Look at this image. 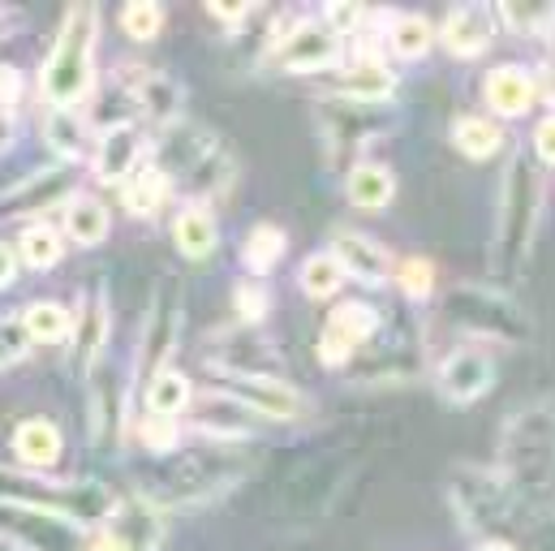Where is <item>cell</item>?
Listing matches in <instances>:
<instances>
[{
	"label": "cell",
	"mask_w": 555,
	"mask_h": 551,
	"mask_svg": "<svg viewBox=\"0 0 555 551\" xmlns=\"http://www.w3.org/2000/svg\"><path fill=\"white\" fill-rule=\"evenodd\" d=\"M543 172L534 164L530 151H517L508 159V172L500 181V216H495V251H491V268L504 280H517L526 272L534 242H539V225H543Z\"/></svg>",
	"instance_id": "6da1fadb"
},
{
	"label": "cell",
	"mask_w": 555,
	"mask_h": 551,
	"mask_svg": "<svg viewBox=\"0 0 555 551\" xmlns=\"http://www.w3.org/2000/svg\"><path fill=\"white\" fill-rule=\"evenodd\" d=\"M117 491L104 487L100 478H52V474H35V470H17V465H0V509H35V513H52L65 517L82 530H100L104 517L113 513Z\"/></svg>",
	"instance_id": "7a4b0ae2"
},
{
	"label": "cell",
	"mask_w": 555,
	"mask_h": 551,
	"mask_svg": "<svg viewBox=\"0 0 555 551\" xmlns=\"http://www.w3.org/2000/svg\"><path fill=\"white\" fill-rule=\"evenodd\" d=\"M95 48H100V9L69 4L39 69V95L48 100V108H78L91 95Z\"/></svg>",
	"instance_id": "3957f363"
},
{
	"label": "cell",
	"mask_w": 555,
	"mask_h": 551,
	"mask_svg": "<svg viewBox=\"0 0 555 551\" xmlns=\"http://www.w3.org/2000/svg\"><path fill=\"white\" fill-rule=\"evenodd\" d=\"M246 474H250L246 452L237 444H216V448H198V452L177 457L155 478H142L139 496L155 509H190V504H207V500L224 496Z\"/></svg>",
	"instance_id": "277c9868"
},
{
	"label": "cell",
	"mask_w": 555,
	"mask_h": 551,
	"mask_svg": "<svg viewBox=\"0 0 555 551\" xmlns=\"http://www.w3.org/2000/svg\"><path fill=\"white\" fill-rule=\"evenodd\" d=\"M443 319L469 336V345L487 341V345H530L534 336V323L530 315L504 293V289H491V284H452L439 302Z\"/></svg>",
	"instance_id": "5b68a950"
},
{
	"label": "cell",
	"mask_w": 555,
	"mask_h": 551,
	"mask_svg": "<svg viewBox=\"0 0 555 551\" xmlns=\"http://www.w3.org/2000/svg\"><path fill=\"white\" fill-rule=\"evenodd\" d=\"M500 474L517 496H547L552 487V401H530L500 431Z\"/></svg>",
	"instance_id": "8992f818"
},
{
	"label": "cell",
	"mask_w": 555,
	"mask_h": 551,
	"mask_svg": "<svg viewBox=\"0 0 555 551\" xmlns=\"http://www.w3.org/2000/svg\"><path fill=\"white\" fill-rule=\"evenodd\" d=\"M448 496L461 526L487 539H508L526 513V500L517 496V487L500 470H482V465H461L452 474Z\"/></svg>",
	"instance_id": "52a82bcc"
},
{
	"label": "cell",
	"mask_w": 555,
	"mask_h": 551,
	"mask_svg": "<svg viewBox=\"0 0 555 551\" xmlns=\"http://www.w3.org/2000/svg\"><path fill=\"white\" fill-rule=\"evenodd\" d=\"M181 323H185V289L177 276H159L155 293H151V310L142 323L139 354H134V375L146 380L151 371L168 367L177 341H181Z\"/></svg>",
	"instance_id": "ba28073f"
},
{
	"label": "cell",
	"mask_w": 555,
	"mask_h": 551,
	"mask_svg": "<svg viewBox=\"0 0 555 551\" xmlns=\"http://www.w3.org/2000/svg\"><path fill=\"white\" fill-rule=\"evenodd\" d=\"M0 539L13 551H100L95 530L35 509H0Z\"/></svg>",
	"instance_id": "9c48e42d"
},
{
	"label": "cell",
	"mask_w": 555,
	"mask_h": 551,
	"mask_svg": "<svg viewBox=\"0 0 555 551\" xmlns=\"http://www.w3.org/2000/svg\"><path fill=\"white\" fill-rule=\"evenodd\" d=\"M314 121L327 138V146H336V151H358V146L397 130L392 104H358V100H332V95L319 100Z\"/></svg>",
	"instance_id": "30bf717a"
},
{
	"label": "cell",
	"mask_w": 555,
	"mask_h": 551,
	"mask_svg": "<svg viewBox=\"0 0 555 551\" xmlns=\"http://www.w3.org/2000/svg\"><path fill=\"white\" fill-rule=\"evenodd\" d=\"M280 74H327L340 65V39L319 17H297L268 52Z\"/></svg>",
	"instance_id": "8fae6325"
},
{
	"label": "cell",
	"mask_w": 555,
	"mask_h": 551,
	"mask_svg": "<svg viewBox=\"0 0 555 551\" xmlns=\"http://www.w3.org/2000/svg\"><path fill=\"white\" fill-rule=\"evenodd\" d=\"M384 328V315L366 302H340L327 323H323V336H319V362L323 367H349L358 358L362 345L375 341V332Z\"/></svg>",
	"instance_id": "7c38bea8"
},
{
	"label": "cell",
	"mask_w": 555,
	"mask_h": 551,
	"mask_svg": "<svg viewBox=\"0 0 555 551\" xmlns=\"http://www.w3.org/2000/svg\"><path fill=\"white\" fill-rule=\"evenodd\" d=\"M117 82H121V91L142 108V117L155 121L159 130H168V126L181 121V113H185V87L172 74L151 69V65H121L117 69Z\"/></svg>",
	"instance_id": "4fadbf2b"
},
{
	"label": "cell",
	"mask_w": 555,
	"mask_h": 551,
	"mask_svg": "<svg viewBox=\"0 0 555 551\" xmlns=\"http://www.w3.org/2000/svg\"><path fill=\"white\" fill-rule=\"evenodd\" d=\"M216 151H220V138L211 134V130L190 126V121H177V126H168V130L159 134L151 164L177 185V181H194V177L216 159Z\"/></svg>",
	"instance_id": "5bb4252c"
},
{
	"label": "cell",
	"mask_w": 555,
	"mask_h": 551,
	"mask_svg": "<svg viewBox=\"0 0 555 551\" xmlns=\"http://www.w3.org/2000/svg\"><path fill=\"white\" fill-rule=\"evenodd\" d=\"M495 384V358L482 345H456L435 375V388L448 406H474Z\"/></svg>",
	"instance_id": "9a60e30c"
},
{
	"label": "cell",
	"mask_w": 555,
	"mask_h": 551,
	"mask_svg": "<svg viewBox=\"0 0 555 551\" xmlns=\"http://www.w3.org/2000/svg\"><path fill=\"white\" fill-rule=\"evenodd\" d=\"M220 397L237 401L242 410L268 422H297L306 413V397L284 380H255V375H220Z\"/></svg>",
	"instance_id": "2e32d148"
},
{
	"label": "cell",
	"mask_w": 555,
	"mask_h": 551,
	"mask_svg": "<svg viewBox=\"0 0 555 551\" xmlns=\"http://www.w3.org/2000/svg\"><path fill=\"white\" fill-rule=\"evenodd\" d=\"M100 543L113 551H159L164 543V513L142 496L117 500L100 526Z\"/></svg>",
	"instance_id": "e0dca14e"
},
{
	"label": "cell",
	"mask_w": 555,
	"mask_h": 551,
	"mask_svg": "<svg viewBox=\"0 0 555 551\" xmlns=\"http://www.w3.org/2000/svg\"><path fill=\"white\" fill-rule=\"evenodd\" d=\"M336 268L345 272V280H362V284H392V272H397V259L392 251L379 242V238H366L358 229H336L332 233V251Z\"/></svg>",
	"instance_id": "ac0fdd59"
},
{
	"label": "cell",
	"mask_w": 555,
	"mask_h": 551,
	"mask_svg": "<svg viewBox=\"0 0 555 551\" xmlns=\"http://www.w3.org/2000/svg\"><path fill=\"white\" fill-rule=\"evenodd\" d=\"M108 336H113V302H108V289L95 284L91 293H82V306H78L74 328H69V358H74V367L91 371L95 362H104Z\"/></svg>",
	"instance_id": "d6986e66"
},
{
	"label": "cell",
	"mask_w": 555,
	"mask_h": 551,
	"mask_svg": "<svg viewBox=\"0 0 555 551\" xmlns=\"http://www.w3.org/2000/svg\"><path fill=\"white\" fill-rule=\"evenodd\" d=\"M74 194H78L74 190V168L69 164H52V168L30 172L13 190H4L0 194V212H9V216H43L56 203H69Z\"/></svg>",
	"instance_id": "ffe728a7"
},
{
	"label": "cell",
	"mask_w": 555,
	"mask_h": 551,
	"mask_svg": "<svg viewBox=\"0 0 555 551\" xmlns=\"http://www.w3.org/2000/svg\"><path fill=\"white\" fill-rule=\"evenodd\" d=\"M495 30H500L495 9H487V4H452L443 13V22H439V43L456 61H474L495 43Z\"/></svg>",
	"instance_id": "44dd1931"
},
{
	"label": "cell",
	"mask_w": 555,
	"mask_h": 551,
	"mask_svg": "<svg viewBox=\"0 0 555 551\" xmlns=\"http://www.w3.org/2000/svg\"><path fill=\"white\" fill-rule=\"evenodd\" d=\"M216 367H220V375H255V380H280L284 375L280 349H272V341H263L255 328L229 332L216 349Z\"/></svg>",
	"instance_id": "7402d4cb"
},
{
	"label": "cell",
	"mask_w": 555,
	"mask_h": 551,
	"mask_svg": "<svg viewBox=\"0 0 555 551\" xmlns=\"http://www.w3.org/2000/svg\"><path fill=\"white\" fill-rule=\"evenodd\" d=\"M146 155V138L134 121H113L104 134L95 138V155H91V172L100 185H121Z\"/></svg>",
	"instance_id": "603a6c76"
},
{
	"label": "cell",
	"mask_w": 555,
	"mask_h": 551,
	"mask_svg": "<svg viewBox=\"0 0 555 551\" xmlns=\"http://www.w3.org/2000/svg\"><path fill=\"white\" fill-rule=\"evenodd\" d=\"M87 431L95 444H104L108 435H121L126 431V418H130V388L117 384V371L108 362H95L91 367V388H87Z\"/></svg>",
	"instance_id": "cb8c5ba5"
},
{
	"label": "cell",
	"mask_w": 555,
	"mask_h": 551,
	"mask_svg": "<svg viewBox=\"0 0 555 551\" xmlns=\"http://www.w3.org/2000/svg\"><path fill=\"white\" fill-rule=\"evenodd\" d=\"M534 95H539V82H534V69L517 65V61H504L495 65L487 78H482V104L491 108V121L504 117V121H517L534 108Z\"/></svg>",
	"instance_id": "d4e9b609"
},
{
	"label": "cell",
	"mask_w": 555,
	"mask_h": 551,
	"mask_svg": "<svg viewBox=\"0 0 555 551\" xmlns=\"http://www.w3.org/2000/svg\"><path fill=\"white\" fill-rule=\"evenodd\" d=\"M327 95L332 100H358V104H388L397 91V74H388L384 61H353V65H336L327 69Z\"/></svg>",
	"instance_id": "484cf974"
},
{
	"label": "cell",
	"mask_w": 555,
	"mask_h": 551,
	"mask_svg": "<svg viewBox=\"0 0 555 551\" xmlns=\"http://www.w3.org/2000/svg\"><path fill=\"white\" fill-rule=\"evenodd\" d=\"M190 410H194V426H198L203 435H211L216 444H242V439H250L255 426L263 422V418H255L250 410H242L237 401H229V397H220V393L190 401Z\"/></svg>",
	"instance_id": "4316f807"
},
{
	"label": "cell",
	"mask_w": 555,
	"mask_h": 551,
	"mask_svg": "<svg viewBox=\"0 0 555 551\" xmlns=\"http://www.w3.org/2000/svg\"><path fill=\"white\" fill-rule=\"evenodd\" d=\"M13 452H17V465L22 470L48 474L65 457V435H61V426L52 418H26L13 431Z\"/></svg>",
	"instance_id": "83f0119b"
},
{
	"label": "cell",
	"mask_w": 555,
	"mask_h": 551,
	"mask_svg": "<svg viewBox=\"0 0 555 551\" xmlns=\"http://www.w3.org/2000/svg\"><path fill=\"white\" fill-rule=\"evenodd\" d=\"M172 246L185 259H194V264H203V259L216 255V246H220V220H216L211 203H194L190 198L177 212V220H172Z\"/></svg>",
	"instance_id": "f1b7e54d"
},
{
	"label": "cell",
	"mask_w": 555,
	"mask_h": 551,
	"mask_svg": "<svg viewBox=\"0 0 555 551\" xmlns=\"http://www.w3.org/2000/svg\"><path fill=\"white\" fill-rule=\"evenodd\" d=\"M108 233H113V212H108L100 198L74 194V198L65 203V233H61V238H69V242L82 246V251H95V246L108 242Z\"/></svg>",
	"instance_id": "f546056e"
},
{
	"label": "cell",
	"mask_w": 555,
	"mask_h": 551,
	"mask_svg": "<svg viewBox=\"0 0 555 551\" xmlns=\"http://www.w3.org/2000/svg\"><path fill=\"white\" fill-rule=\"evenodd\" d=\"M379 22H384V35L379 39L401 61H422L435 48V26L422 13H379Z\"/></svg>",
	"instance_id": "4dcf8cb0"
},
{
	"label": "cell",
	"mask_w": 555,
	"mask_h": 551,
	"mask_svg": "<svg viewBox=\"0 0 555 551\" xmlns=\"http://www.w3.org/2000/svg\"><path fill=\"white\" fill-rule=\"evenodd\" d=\"M345 198L362 212H384L397 198V177L384 164H353L345 177Z\"/></svg>",
	"instance_id": "1f68e13d"
},
{
	"label": "cell",
	"mask_w": 555,
	"mask_h": 551,
	"mask_svg": "<svg viewBox=\"0 0 555 551\" xmlns=\"http://www.w3.org/2000/svg\"><path fill=\"white\" fill-rule=\"evenodd\" d=\"M190 401H194V388H190V380H185L181 371H172V367H159V371H151V375L142 380V406H146V413L181 418V413L190 410Z\"/></svg>",
	"instance_id": "d6a6232c"
},
{
	"label": "cell",
	"mask_w": 555,
	"mask_h": 551,
	"mask_svg": "<svg viewBox=\"0 0 555 551\" xmlns=\"http://www.w3.org/2000/svg\"><path fill=\"white\" fill-rule=\"evenodd\" d=\"M17 323H22V332H26L30 345H61V341H69L74 315H69L65 302L43 297V302H30L26 310H17Z\"/></svg>",
	"instance_id": "836d02e7"
},
{
	"label": "cell",
	"mask_w": 555,
	"mask_h": 551,
	"mask_svg": "<svg viewBox=\"0 0 555 551\" xmlns=\"http://www.w3.org/2000/svg\"><path fill=\"white\" fill-rule=\"evenodd\" d=\"M13 255H17V264L30 268V272H52V268H61V259H65V238H61V229L35 220V225L22 229Z\"/></svg>",
	"instance_id": "e575fe53"
},
{
	"label": "cell",
	"mask_w": 555,
	"mask_h": 551,
	"mask_svg": "<svg viewBox=\"0 0 555 551\" xmlns=\"http://www.w3.org/2000/svg\"><path fill=\"white\" fill-rule=\"evenodd\" d=\"M172 194V181L155 168V164H139L126 181H121V203L130 216H155Z\"/></svg>",
	"instance_id": "d590c367"
},
{
	"label": "cell",
	"mask_w": 555,
	"mask_h": 551,
	"mask_svg": "<svg viewBox=\"0 0 555 551\" xmlns=\"http://www.w3.org/2000/svg\"><path fill=\"white\" fill-rule=\"evenodd\" d=\"M43 142L69 164V159H78L91 146V130H87L78 108H48L43 113Z\"/></svg>",
	"instance_id": "8d00e7d4"
},
{
	"label": "cell",
	"mask_w": 555,
	"mask_h": 551,
	"mask_svg": "<svg viewBox=\"0 0 555 551\" xmlns=\"http://www.w3.org/2000/svg\"><path fill=\"white\" fill-rule=\"evenodd\" d=\"M284 251H288V233L280 225H255L242 242V264L250 268L255 280H263L284 259Z\"/></svg>",
	"instance_id": "74e56055"
},
{
	"label": "cell",
	"mask_w": 555,
	"mask_h": 551,
	"mask_svg": "<svg viewBox=\"0 0 555 551\" xmlns=\"http://www.w3.org/2000/svg\"><path fill=\"white\" fill-rule=\"evenodd\" d=\"M452 142H456V151L469 155V159H491V155H500V146H504V130H500V121H491V117H456V121H452Z\"/></svg>",
	"instance_id": "f35d334b"
},
{
	"label": "cell",
	"mask_w": 555,
	"mask_h": 551,
	"mask_svg": "<svg viewBox=\"0 0 555 551\" xmlns=\"http://www.w3.org/2000/svg\"><path fill=\"white\" fill-rule=\"evenodd\" d=\"M134 435H139L142 452H151V457H172V452H181L185 426H181V418H159V413H142L139 426H134Z\"/></svg>",
	"instance_id": "ab89813d"
},
{
	"label": "cell",
	"mask_w": 555,
	"mask_h": 551,
	"mask_svg": "<svg viewBox=\"0 0 555 551\" xmlns=\"http://www.w3.org/2000/svg\"><path fill=\"white\" fill-rule=\"evenodd\" d=\"M301 289H306V297H314V302H327V297H336L340 293V284H345V272L336 268V259L327 255V251H314V255H306V264H301Z\"/></svg>",
	"instance_id": "60d3db41"
},
{
	"label": "cell",
	"mask_w": 555,
	"mask_h": 551,
	"mask_svg": "<svg viewBox=\"0 0 555 551\" xmlns=\"http://www.w3.org/2000/svg\"><path fill=\"white\" fill-rule=\"evenodd\" d=\"M495 22L513 35H547L552 30V9L547 4H500L495 9Z\"/></svg>",
	"instance_id": "b9f144b4"
},
{
	"label": "cell",
	"mask_w": 555,
	"mask_h": 551,
	"mask_svg": "<svg viewBox=\"0 0 555 551\" xmlns=\"http://www.w3.org/2000/svg\"><path fill=\"white\" fill-rule=\"evenodd\" d=\"M121 30H126L130 39H139V43L159 39V30H164V9H159L155 0H130V4L121 9Z\"/></svg>",
	"instance_id": "7bdbcfd3"
},
{
	"label": "cell",
	"mask_w": 555,
	"mask_h": 551,
	"mask_svg": "<svg viewBox=\"0 0 555 551\" xmlns=\"http://www.w3.org/2000/svg\"><path fill=\"white\" fill-rule=\"evenodd\" d=\"M233 306H237V315H242V323L250 328V323H263L268 319V310H272V293H268V284L263 280H237V289H233Z\"/></svg>",
	"instance_id": "ee69618b"
},
{
	"label": "cell",
	"mask_w": 555,
	"mask_h": 551,
	"mask_svg": "<svg viewBox=\"0 0 555 551\" xmlns=\"http://www.w3.org/2000/svg\"><path fill=\"white\" fill-rule=\"evenodd\" d=\"M392 280L401 284V293H405V297L426 302V297L435 293V264H430V259H422V255L401 259V264H397V272H392Z\"/></svg>",
	"instance_id": "f6af8a7d"
},
{
	"label": "cell",
	"mask_w": 555,
	"mask_h": 551,
	"mask_svg": "<svg viewBox=\"0 0 555 551\" xmlns=\"http://www.w3.org/2000/svg\"><path fill=\"white\" fill-rule=\"evenodd\" d=\"M336 39H349V35H362L366 30V22H371V13H366V4H353V0H340V4H327L323 9V17H319Z\"/></svg>",
	"instance_id": "bcb514c9"
},
{
	"label": "cell",
	"mask_w": 555,
	"mask_h": 551,
	"mask_svg": "<svg viewBox=\"0 0 555 551\" xmlns=\"http://www.w3.org/2000/svg\"><path fill=\"white\" fill-rule=\"evenodd\" d=\"M26 354H30V341H26L22 323H17V315H0V371L22 362Z\"/></svg>",
	"instance_id": "7dc6e473"
},
{
	"label": "cell",
	"mask_w": 555,
	"mask_h": 551,
	"mask_svg": "<svg viewBox=\"0 0 555 551\" xmlns=\"http://www.w3.org/2000/svg\"><path fill=\"white\" fill-rule=\"evenodd\" d=\"M555 117L552 113H543L539 117V126H534V164L539 168H552L555 164Z\"/></svg>",
	"instance_id": "c3c4849f"
},
{
	"label": "cell",
	"mask_w": 555,
	"mask_h": 551,
	"mask_svg": "<svg viewBox=\"0 0 555 551\" xmlns=\"http://www.w3.org/2000/svg\"><path fill=\"white\" fill-rule=\"evenodd\" d=\"M207 13L220 17V22H229V26H242L246 17L259 13V4H255V0H233V4H224V0H207Z\"/></svg>",
	"instance_id": "681fc988"
},
{
	"label": "cell",
	"mask_w": 555,
	"mask_h": 551,
	"mask_svg": "<svg viewBox=\"0 0 555 551\" xmlns=\"http://www.w3.org/2000/svg\"><path fill=\"white\" fill-rule=\"evenodd\" d=\"M26 87H22V74L13 65H0V113H13L22 104Z\"/></svg>",
	"instance_id": "f907efd6"
},
{
	"label": "cell",
	"mask_w": 555,
	"mask_h": 551,
	"mask_svg": "<svg viewBox=\"0 0 555 551\" xmlns=\"http://www.w3.org/2000/svg\"><path fill=\"white\" fill-rule=\"evenodd\" d=\"M13 276H17V255H13L9 242H0V289H9Z\"/></svg>",
	"instance_id": "816d5d0a"
},
{
	"label": "cell",
	"mask_w": 555,
	"mask_h": 551,
	"mask_svg": "<svg viewBox=\"0 0 555 551\" xmlns=\"http://www.w3.org/2000/svg\"><path fill=\"white\" fill-rule=\"evenodd\" d=\"M17 142V126H13V113H0V151H9Z\"/></svg>",
	"instance_id": "f5cc1de1"
},
{
	"label": "cell",
	"mask_w": 555,
	"mask_h": 551,
	"mask_svg": "<svg viewBox=\"0 0 555 551\" xmlns=\"http://www.w3.org/2000/svg\"><path fill=\"white\" fill-rule=\"evenodd\" d=\"M17 26H22V17H17L13 9H4V4H0V39H4V35H13Z\"/></svg>",
	"instance_id": "db71d44e"
},
{
	"label": "cell",
	"mask_w": 555,
	"mask_h": 551,
	"mask_svg": "<svg viewBox=\"0 0 555 551\" xmlns=\"http://www.w3.org/2000/svg\"><path fill=\"white\" fill-rule=\"evenodd\" d=\"M474 551H521V548H517L513 539H482Z\"/></svg>",
	"instance_id": "11a10c76"
},
{
	"label": "cell",
	"mask_w": 555,
	"mask_h": 551,
	"mask_svg": "<svg viewBox=\"0 0 555 551\" xmlns=\"http://www.w3.org/2000/svg\"><path fill=\"white\" fill-rule=\"evenodd\" d=\"M0 551H13V548H9V543H4V539H0Z\"/></svg>",
	"instance_id": "9f6ffc18"
},
{
	"label": "cell",
	"mask_w": 555,
	"mask_h": 551,
	"mask_svg": "<svg viewBox=\"0 0 555 551\" xmlns=\"http://www.w3.org/2000/svg\"><path fill=\"white\" fill-rule=\"evenodd\" d=\"M100 551H113V548H104V543H100Z\"/></svg>",
	"instance_id": "6f0895ef"
}]
</instances>
